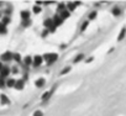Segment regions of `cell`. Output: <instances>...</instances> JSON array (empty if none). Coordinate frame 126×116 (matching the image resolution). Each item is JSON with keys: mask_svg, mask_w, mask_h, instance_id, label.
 Returning <instances> with one entry per match:
<instances>
[{"mask_svg": "<svg viewBox=\"0 0 126 116\" xmlns=\"http://www.w3.org/2000/svg\"><path fill=\"white\" fill-rule=\"evenodd\" d=\"M41 63H42V58H41L40 56L35 57V59H33V64H35V66H40Z\"/></svg>", "mask_w": 126, "mask_h": 116, "instance_id": "3957f363", "label": "cell"}, {"mask_svg": "<svg viewBox=\"0 0 126 116\" xmlns=\"http://www.w3.org/2000/svg\"><path fill=\"white\" fill-rule=\"evenodd\" d=\"M21 17L25 19V20L29 19V13H27V11H22V13H21Z\"/></svg>", "mask_w": 126, "mask_h": 116, "instance_id": "30bf717a", "label": "cell"}, {"mask_svg": "<svg viewBox=\"0 0 126 116\" xmlns=\"http://www.w3.org/2000/svg\"><path fill=\"white\" fill-rule=\"evenodd\" d=\"M0 99H1V102H3V104H9V99H8L6 95L1 94V95H0Z\"/></svg>", "mask_w": 126, "mask_h": 116, "instance_id": "277c9868", "label": "cell"}, {"mask_svg": "<svg viewBox=\"0 0 126 116\" xmlns=\"http://www.w3.org/2000/svg\"><path fill=\"white\" fill-rule=\"evenodd\" d=\"M9 21H10V20H9L8 17H4V19H3V22H1V24H3V25H8V24H9Z\"/></svg>", "mask_w": 126, "mask_h": 116, "instance_id": "5bb4252c", "label": "cell"}, {"mask_svg": "<svg viewBox=\"0 0 126 116\" xmlns=\"http://www.w3.org/2000/svg\"><path fill=\"white\" fill-rule=\"evenodd\" d=\"M114 14H115V15H119V14H120V13H119V9H114Z\"/></svg>", "mask_w": 126, "mask_h": 116, "instance_id": "ac0fdd59", "label": "cell"}, {"mask_svg": "<svg viewBox=\"0 0 126 116\" xmlns=\"http://www.w3.org/2000/svg\"><path fill=\"white\" fill-rule=\"evenodd\" d=\"M9 71H10V69H9L8 67H4V68H3V71H1V77H6V75L10 73Z\"/></svg>", "mask_w": 126, "mask_h": 116, "instance_id": "5b68a950", "label": "cell"}, {"mask_svg": "<svg viewBox=\"0 0 126 116\" xmlns=\"http://www.w3.org/2000/svg\"><path fill=\"white\" fill-rule=\"evenodd\" d=\"M0 85H4V80H3V78H0Z\"/></svg>", "mask_w": 126, "mask_h": 116, "instance_id": "d6986e66", "label": "cell"}, {"mask_svg": "<svg viewBox=\"0 0 126 116\" xmlns=\"http://www.w3.org/2000/svg\"><path fill=\"white\" fill-rule=\"evenodd\" d=\"M5 32H6V27H5V25L0 24V33H5Z\"/></svg>", "mask_w": 126, "mask_h": 116, "instance_id": "9c48e42d", "label": "cell"}, {"mask_svg": "<svg viewBox=\"0 0 126 116\" xmlns=\"http://www.w3.org/2000/svg\"><path fill=\"white\" fill-rule=\"evenodd\" d=\"M33 116H43V114H42L41 111H36V112L33 114Z\"/></svg>", "mask_w": 126, "mask_h": 116, "instance_id": "9a60e30c", "label": "cell"}, {"mask_svg": "<svg viewBox=\"0 0 126 116\" xmlns=\"http://www.w3.org/2000/svg\"><path fill=\"white\" fill-rule=\"evenodd\" d=\"M43 84H45V80H43V79H38V80H37V83H36V85H37V87H42Z\"/></svg>", "mask_w": 126, "mask_h": 116, "instance_id": "8fae6325", "label": "cell"}, {"mask_svg": "<svg viewBox=\"0 0 126 116\" xmlns=\"http://www.w3.org/2000/svg\"><path fill=\"white\" fill-rule=\"evenodd\" d=\"M15 88H16V89H22V88H24V82H22V80H17L16 84H15Z\"/></svg>", "mask_w": 126, "mask_h": 116, "instance_id": "8992f818", "label": "cell"}, {"mask_svg": "<svg viewBox=\"0 0 126 116\" xmlns=\"http://www.w3.org/2000/svg\"><path fill=\"white\" fill-rule=\"evenodd\" d=\"M52 93H53V90H51V91H48V93H46V94H45V95L42 96V100H43V101H46V100H48V98H49V96L52 95Z\"/></svg>", "mask_w": 126, "mask_h": 116, "instance_id": "52a82bcc", "label": "cell"}, {"mask_svg": "<svg viewBox=\"0 0 126 116\" xmlns=\"http://www.w3.org/2000/svg\"><path fill=\"white\" fill-rule=\"evenodd\" d=\"M13 57H14V56H13L10 52H5V53L1 56V59H3V61H5V62H8V61H10V59H11Z\"/></svg>", "mask_w": 126, "mask_h": 116, "instance_id": "7a4b0ae2", "label": "cell"}, {"mask_svg": "<svg viewBox=\"0 0 126 116\" xmlns=\"http://www.w3.org/2000/svg\"><path fill=\"white\" fill-rule=\"evenodd\" d=\"M125 31H126V30H125V29H122V31H121V33H120V36H119V38H117L119 41H121V40L124 38V35H125Z\"/></svg>", "mask_w": 126, "mask_h": 116, "instance_id": "7c38bea8", "label": "cell"}, {"mask_svg": "<svg viewBox=\"0 0 126 116\" xmlns=\"http://www.w3.org/2000/svg\"><path fill=\"white\" fill-rule=\"evenodd\" d=\"M3 68H4V67H3V63H1V62H0V72H1V71H3Z\"/></svg>", "mask_w": 126, "mask_h": 116, "instance_id": "ffe728a7", "label": "cell"}, {"mask_svg": "<svg viewBox=\"0 0 126 116\" xmlns=\"http://www.w3.org/2000/svg\"><path fill=\"white\" fill-rule=\"evenodd\" d=\"M45 58L47 59V62H48V63H53V61H54V59H57V54H46V56H45Z\"/></svg>", "mask_w": 126, "mask_h": 116, "instance_id": "6da1fadb", "label": "cell"}, {"mask_svg": "<svg viewBox=\"0 0 126 116\" xmlns=\"http://www.w3.org/2000/svg\"><path fill=\"white\" fill-rule=\"evenodd\" d=\"M14 58H15V59H16L17 62L20 61V56H19V54H14Z\"/></svg>", "mask_w": 126, "mask_h": 116, "instance_id": "e0dca14e", "label": "cell"}, {"mask_svg": "<svg viewBox=\"0 0 126 116\" xmlns=\"http://www.w3.org/2000/svg\"><path fill=\"white\" fill-rule=\"evenodd\" d=\"M25 63L26 64H31V57H26L25 58Z\"/></svg>", "mask_w": 126, "mask_h": 116, "instance_id": "4fadbf2b", "label": "cell"}, {"mask_svg": "<svg viewBox=\"0 0 126 116\" xmlns=\"http://www.w3.org/2000/svg\"><path fill=\"white\" fill-rule=\"evenodd\" d=\"M82 58H83V56H82V54H80V56H78V57H77V58H76V59H74V62H76V63H77V62H78V61H79V59H82Z\"/></svg>", "mask_w": 126, "mask_h": 116, "instance_id": "2e32d148", "label": "cell"}, {"mask_svg": "<svg viewBox=\"0 0 126 116\" xmlns=\"http://www.w3.org/2000/svg\"><path fill=\"white\" fill-rule=\"evenodd\" d=\"M15 82H16V80H14V79H9L8 83H6V85H8V87H14V85L16 84Z\"/></svg>", "mask_w": 126, "mask_h": 116, "instance_id": "ba28073f", "label": "cell"}]
</instances>
